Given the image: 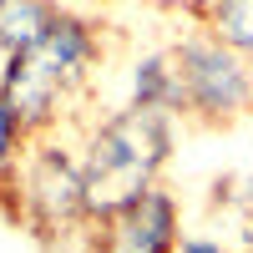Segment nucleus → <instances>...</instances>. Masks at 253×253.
<instances>
[{"label":"nucleus","instance_id":"nucleus-1","mask_svg":"<svg viewBox=\"0 0 253 253\" xmlns=\"http://www.w3.org/2000/svg\"><path fill=\"white\" fill-rule=\"evenodd\" d=\"M172 112L132 107L96 122L81 142V177H86V218L101 228L126 203H137L147 187L162 182V167L172 157Z\"/></svg>","mask_w":253,"mask_h":253},{"label":"nucleus","instance_id":"nucleus-2","mask_svg":"<svg viewBox=\"0 0 253 253\" xmlns=\"http://www.w3.org/2000/svg\"><path fill=\"white\" fill-rule=\"evenodd\" d=\"M15 193V218L36 238H66L76 228H91L86 218V177H81V147H66L56 132L31 137L15 177L5 182Z\"/></svg>","mask_w":253,"mask_h":253},{"label":"nucleus","instance_id":"nucleus-3","mask_svg":"<svg viewBox=\"0 0 253 253\" xmlns=\"http://www.w3.org/2000/svg\"><path fill=\"white\" fill-rule=\"evenodd\" d=\"M172 61L182 76V117H198L208 126H228L253 112V61L233 51L213 31H187L172 41Z\"/></svg>","mask_w":253,"mask_h":253},{"label":"nucleus","instance_id":"nucleus-4","mask_svg":"<svg viewBox=\"0 0 253 253\" xmlns=\"http://www.w3.org/2000/svg\"><path fill=\"white\" fill-rule=\"evenodd\" d=\"M0 96H5V107L20 117V126L31 137H46L61 126L66 107L76 101V86L46 61L41 46H31V51L0 56Z\"/></svg>","mask_w":253,"mask_h":253},{"label":"nucleus","instance_id":"nucleus-5","mask_svg":"<svg viewBox=\"0 0 253 253\" xmlns=\"http://www.w3.org/2000/svg\"><path fill=\"white\" fill-rule=\"evenodd\" d=\"M182 238V213H177V198L167 187H147L137 203H126L117 218L101 223V248L107 253H177Z\"/></svg>","mask_w":253,"mask_h":253},{"label":"nucleus","instance_id":"nucleus-6","mask_svg":"<svg viewBox=\"0 0 253 253\" xmlns=\"http://www.w3.org/2000/svg\"><path fill=\"white\" fill-rule=\"evenodd\" d=\"M41 51H46V61L71 81V86L81 91L91 81V71L101 66V31L91 26L86 15H76V10H61L51 20V31L46 41H41Z\"/></svg>","mask_w":253,"mask_h":253},{"label":"nucleus","instance_id":"nucleus-7","mask_svg":"<svg viewBox=\"0 0 253 253\" xmlns=\"http://www.w3.org/2000/svg\"><path fill=\"white\" fill-rule=\"evenodd\" d=\"M132 107H157V112L182 117V76H177L172 46L167 51H147L132 66Z\"/></svg>","mask_w":253,"mask_h":253},{"label":"nucleus","instance_id":"nucleus-8","mask_svg":"<svg viewBox=\"0 0 253 253\" xmlns=\"http://www.w3.org/2000/svg\"><path fill=\"white\" fill-rule=\"evenodd\" d=\"M56 15H61L56 0H0V56L41 46Z\"/></svg>","mask_w":253,"mask_h":253},{"label":"nucleus","instance_id":"nucleus-9","mask_svg":"<svg viewBox=\"0 0 253 253\" xmlns=\"http://www.w3.org/2000/svg\"><path fill=\"white\" fill-rule=\"evenodd\" d=\"M198 20H203L213 36H223L233 51H243V56L253 61V0H213Z\"/></svg>","mask_w":253,"mask_h":253},{"label":"nucleus","instance_id":"nucleus-10","mask_svg":"<svg viewBox=\"0 0 253 253\" xmlns=\"http://www.w3.org/2000/svg\"><path fill=\"white\" fill-rule=\"evenodd\" d=\"M26 147H31V132L20 126V117L5 107V96H0V187L15 177V167H20V157H26Z\"/></svg>","mask_w":253,"mask_h":253},{"label":"nucleus","instance_id":"nucleus-11","mask_svg":"<svg viewBox=\"0 0 253 253\" xmlns=\"http://www.w3.org/2000/svg\"><path fill=\"white\" fill-rule=\"evenodd\" d=\"M177 253H233V248H228L223 238H213V233H182Z\"/></svg>","mask_w":253,"mask_h":253},{"label":"nucleus","instance_id":"nucleus-12","mask_svg":"<svg viewBox=\"0 0 253 253\" xmlns=\"http://www.w3.org/2000/svg\"><path fill=\"white\" fill-rule=\"evenodd\" d=\"M152 5H167V10H187V15H203L213 0H152Z\"/></svg>","mask_w":253,"mask_h":253},{"label":"nucleus","instance_id":"nucleus-13","mask_svg":"<svg viewBox=\"0 0 253 253\" xmlns=\"http://www.w3.org/2000/svg\"><path fill=\"white\" fill-rule=\"evenodd\" d=\"M91 253H107V248H101V243H96V248H91Z\"/></svg>","mask_w":253,"mask_h":253}]
</instances>
